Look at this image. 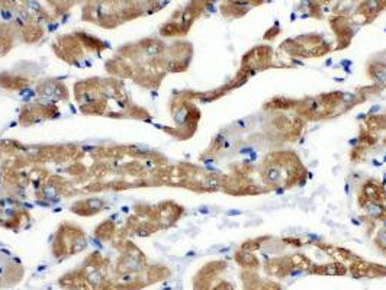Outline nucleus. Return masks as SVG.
Wrapping results in <instances>:
<instances>
[{
	"label": "nucleus",
	"instance_id": "6ab92c4d",
	"mask_svg": "<svg viewBox=\"0 0 386 290\" xmlns=\"http://www.w3.org/2000/svg\"><path fill=\"white\" fill-rule=\"evenodd\" d=\"M290 260H292V264H293V267L295 268H298V270H306V271H309L311 268H312V261L309 260L306 256H303V254H299V253H296V254H293V256H290Z\"/></svg>",
	"mask_w": 386,
	"mask_h": 290
},
{
	"label": "nucleus",
	"instance_id": "9b49d317",
	"mask_svg": "<svg viewBox=\"0 0 386 290\" xmlns=\"http://www.w3.org/2000/svg\"><path fill=\"white\" fill-rule=\"evenodd\" d=\"M309 271L312 274H320V276H344V274H347L349 268L341 261H332V262L312 265V268Z\"/></svg>",
	"mask_w": 386,
	"mask_h": 290
},
{
	"label": "nucleus",
	"instance_id": "9d476101",
	"mask_svg": "<svg viewBox=\"0 0 386 290\" xmlns=\"http://www.w3.org/2000/svg\"><path fill=\"white\" fill-rule=\"evenodd\" d=\"M299 99H290L285 96H275L269 99L267 102L263 103V111L267 112H288V111H295Z\"/></svg>",
	"mask_w": 386,
	"mask_h": 290
},
{
	"label": "nucleus",
	"instance_id": "f3484780",
	"mask_svg": "<svg viewBox=\"0 0 386 290\" xmlns=\"http://www.w3.org/2000/svg\"><path fill=\"white\" fill-rule=\"evenodd\" d=\"M378 143H379V137H378V134H373V132L367 131L364 126L360 128L357 135V144L363 145V146H366V148L370 149L372 146H375Z\"/></svg>",
	"mask_w": 386,
	"mask_h": 290
},
{
	"label": "nucleus",
	"instance_id": "1a4fd4ad",
	"mask_svg": "<svg viewBox=\"0 0 386 290\" xmlns=\"http://www.w3.org/2000/svg\"><path fill=\"white\" fill-rule=\"evenodd\" d=\"M385 7L386 0H366L358 6L357 13L363 16V24H370Z\"/></svg>",
	"mask_w": 386,
	"mask_h": 290
},
{
	"label": "nucleus",
	"instance_id": "ddd939ff",
	"mask_svg": "<svg viewBox=\"0 0 386 290\" xmlns=\"http://www.w3.org/2000/svg\"><path fill=\"white\" fill-rule=\"evenodd\" d=\"M235 261L248 271H256L258 267H260V260L258 257L254 254V253H250V251H244V250H238L234 256Z\"/></svg>",
	"mask_w": 386,
	"mask_h": 290
},
{
	"label": "nucleus",
	"instance_id": "a878e982",
	"mask_svg": "<svg viewBox=\"0 0 386 290\" xmlns=\"http://www.w3.org/2000/svg\"><path fill=\"white\" fill-rule=\"evenodd\" d=\"M382 144L386 145V137H385V138H384V141H382Z\"/></svg>",
	"mask_w": 386,
	"mask_h": 290
},
{
	"label": "nucleus",
	"instance_id": "4be33fe9",
	"mask_svg": "<svg viewBox=\"0 0 386 290\" xmlns=\"http://www.w3.org/2000/svg\"><path fill=\"white\" fill-rule=\"evenodd\" d=\"M375 245L386 256V227L381 228L375 236Z\"/></svg>",
	"mask_w": 386,
	"mask_h": 290
},
{
	"label": "nucleus",
	"instance_id": "423d86ee",
	"mask_svg": "<svg viewBox=\"0 0 386 290\" xmlns=\"http://www.w3.org/2000/svg\"><path fill=\"white\" fill-rule=\"evenodd\" d=\"M349 271L354 277H386L385 265L366 261L361 257L358 260L350 262Z\"/></svg>",
	"mask_w": 386,
	"mask_h": 290
},
{
	"label": "nucleus",
	"instance_id": "2eb2a0df",
	"mask_svg": "<svg viewBox=\"0 0 386 290\" xmlns=\"http://www.w3.org/2000/svg\"><path fill=\"white\" fill-rule=\"evenodd\" d=\"M386 73V62L385 61H373V62H367L366 65V74L370 80H373L375 83L379 82V79Z\"/></svg>",
	"mask_w": 386,
	"mask_h": 290
},
{
	"label": "nucleus",
	"instance_id": "a211bd4d",
	"mask_svg": "<svg viewBox=\"0 0 386 290\" xmlns=\"http://www.w3.org/2000/svg\"><path fill=\"white\" fill-rule=\"evenodd\" d=\"M270 236H257V238H251V239H247V241H244L243 242V245L240 247L241 250H244V251H250V253H254V251H257V250H260L261 248V245L269 239Z\"/></svg>",
	"mask_w": 386,
	"mask_h": 290
},
{
	"label": "nucleus",
	"instance_id": "0eeeda50",
	"mask_svg": "<svg viewBox=\"0 0 386 290\" xmlns=\"http://www.w3.org/2000/svg\"><path fill=\"white\" fill-rule=\"evenodd\" d=\"M314 245H317L320 250H322L324 253H327L330 257H332L335 261H349V262H353V261L358 260L357 254H354L352 250H347V248H343V247H338V245H332V244H327V242H322V241H314Z\"/></svg>",
	"mask_w": 386,
	"mask_h": 290
},
{
	"label": "nucleus",
	"instance_id": "b1692460",
	"mask_svg": "<svg viewBox=\"0 0 386 290\" xmlns=\"http://www.w3.org/2000/svg\"><path fill=\"white\" fill-rule=\"evenodd\" d=\"M279 33H280V27H279V22H276L275 27H272V28L263 35V39H264V41H273L275 38L279 36Z\"/></svg>",
	"mask_w": 386,
	"mask_h": 290
},
{
	"label": "nucleus",
	"instance_id": "393cba45",
	"mask_svg": "<svg viewBox=\"0 0 386 290\" xmlns=\"http://www.w3.org/2000/svg\"><path fill=\"white\" fill-rule=\"evenodd\" d=\"M261 290H282V289H280L279 283L267 280V282H263V285H261Z\"/></svg>",
	"mask_w": 386,
	"mask_h": 290
},
{
	"label": "nucleus",
	"instance_id": "dca6fc26",
	"mask_svg": "<svg viewBox=\"0 0 386 290\" xmlns=\"http://www.w3.org/2000/svg\"><path fill=\"white\" fill-rule=\"evenodd\" d=\"M296 41H299L303 47L309 51L311 54V50L315 48L317 45H320L321 42H324V36L321 33H317V32H311V33H305V35H299L296 36Z\"/></svg>",
	"mask_w": 386,
	"mask_h": 290
},
{
	"label": "nucleus",
	"instance_id": "f03ea898",
	"mask_svg": "<svg viewBox=\"0 0 386 290\" xmlns=\"http://www.w3.org/2000/svg\"><path fill=\"white\" fill-rule=\"evenodd\" d=\"M221 183L222 189L234 196H257L270 192L263 183H257L253 177L234 172H231L228 177H222Z\"/></svg>",
	"mask_w": 386,
	"mask_h": 290
},
{
	"label": "nucleus",
	"instance_id": "4468645a",
	"mask_svg": "<svg viewBox=\"0 0 386 290\" xmlns=\"http://www.w3.org/2000/svg\"><path fill=\"white\" fill-rule=\"evenodd\" d=\"M363 126L373 134H379V132L386 131V112L369 115L363 120Z\"/></svg>",
	"mask_w": 386,
	"mask_h": 290
},
{
	"label": "nucleus",
	"instance_id": "6e6552de",
	"mask_svg": "<svg viewBox=\"0 0 386 290\" xmlns=\"http://www.w3.org/2000/svg\"><path fill=\"white\" fill-rule=\"evenodd\" d=\"M293 264L289 257H277V259H272V260L266 261L264 264V270L267 274L275 276V277H286L288 274L292 273L293 270Z\"/></svg>",
	"mask_w": 386,
	"mask_h": 290
},
{
	"label": "nucleus",
	"instance_id": "aec40b11",
	"mask_svg": "<svg viewBox=\"0 0 386 290\" xmlns=\"http://www.w3.org/2000/svg\"><path fill=\"white\" fill-rule=\"evenodd\" d=\"M367 151H369V148H366V146H363V145H353L352 149H350V154H349V155H350V161L354 163V164L363 161L364 157H366V154H367Z\"/></svg>",
	"mask_w": 386,
	"mask_h": 290
},
{
	"label": "nucleus",
	"instance_id": "f8f14e48",
	"mask_svg": "<svg viewBox=\"0 0 386 290\" xmlns=\"http://www.w3.org/2000/svg\"><path fill=\"white\" fill-rule=\"evenodd\" d=\"M279 51H282L285 56H289L292 58H311L309 51L303 47L299 41H296V38H289L286 41H283L279 47Z\"/></svg>",
	"mask_w": 386,
	"mask_h": 290
},
{
	"label": "nucleus",
	"instance_id": "412c9836",
	"mask_svg": "<svg viewBox=\"0 0 386 290\" xmlns=\"http://www.w3.org/2000/svg\"><path fill=\"white\" fill-rule=\"evenodd\" d=\"M332 51H334V48L331 47L327 41H324V42H321L320 45H317L315 48L311 50V58L324 57V56L330 54V53H332Z\"/></svg>",
	"mask_w": 386,
	"mask_h": 290
},
{
	"label": "nucleus",
	"instance_id": "5701e85b",
	"mask_svg": "<svg viewBox=\"0 0 386 290\" xmlns=\"http://www.w3.org/2000/svg\"><path fill=\"white\" fill-rule=\"evenodd\" d=\"M361 221H363V224L366 225V230H367V233L369 235H372V232L376 230V221L373 219V218H370L369 215H361Z\"/></svg>",
	"mask_w": 386,
	"mask_h": 290
},
{
	"label": "nucleus",
	"instance_id": "f257e3e1",
	"mask_svg": "<svg viewBox=\"0 0 386 290\" xmlns=\"http://www.w3.org/2000/svg\"><path fill=\"white\" fill-rule=\"evenodd\" d=\"M257 174L270 192H282L303 184L308 170L293 149H277L260 161Z\"/></svg>",
	"mask_w": 386,
	"mask_h": 290
},
{
	"label": "nucleus",
	"instance_id": "20e7f679",
	"mask_svg": "<svg viewBox=\"0 0 386 290\" xmlns=\"http://www.w3.org/2000/svg\"><path fill=\"white\" fill-rule=\"evenodd\" d=\"M330 25L337 36V47L334 48V51L349 48L353 39V29L350 21L346 16H334L330 19Z\"/></svg>",
	"mask_w": 386,
	"mask_h": 290
},
{
	"label": "nucleus",
	"instance_id": "39448f33",
	"mask_svg": "<svg viewBox=\"0 0 386 290\" xmlns=\"http://www.w3.org/2000/svg\"><path fill=\"white\" fill-rule=\"evenodd\" d=\"M358 193L364 196L369 203H384L386 204V187L385 184L378 178H367L361 183Z\"/></svg>",
	"mask_w": 386,
	"mask_h": 290
},
{
	"label": "nucleus",
	"instance_id": "7ed1b4c3",
	"mask_svg": "<svg viewBox=\"0 0 386 290\" xmlns=\"http://www.w3.org/2000/svg\"><path fill=\"white\" fill-rule=\"evenodd\" d=\"M273 67H276L273 64V50L270 45H264V44L248 50L241 58V65H240V68L247 70L251 76Z\"/></svg>",
	"mask_w": 386,
	"mask_h": 290
}]
</instances>
